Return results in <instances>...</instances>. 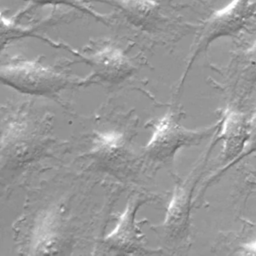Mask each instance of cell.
I'll return each instance as SVG.
<instances>
[{"label": "cell", "mask_w": 256, "mask_h": 256, "mask_svg": "<svg viewBox=\"0 0 256 256\" xmlns=\"http://www.w3.org/2000/svg\"><path fill=\"white\" fill-rule=\"evenodd\" d=\"M256 19V0H232L225 7L214 11L201 25L191 45L186 68L180 80L181 88L192 64L199 54L216 39L234 35Z\"/></svg>", "instance_id": "obj_1"}, {"label": "cell", "mask_w": 256, "mask_h": 256, "mask_svg": "<svg viewBox=\"0 0 256 256\" xmlns=\"http://www.w3.org/2000/svg\"><path fill=\"white\" fill-rule=\"evenodd\" d=\"M0 78L2 83L10 87L36 96L53 95L76 81L37 60H12L2 63Z\"/></svg>", "instance_id": "obj_2"}, {"label": "cell", "mask_w": 256, "mask_h": 256, "mask_svg": "<svg viewBox=\"0 0 256 256\" xmlns=\"http://www.w3.org/2000/svg\"><path fill=\"white\" fill-rule=\"evenodd\" d=\"M220 122L209 127L189 129L181 125L174 113L162 117L154 128L152 136L144 147L146 156L153 161L171 159L183 147L198 145L217 131Z\"/></svg>", "instance_id": "obj_3"}, {"label": "cell", "mask_w": 256, "mask_h": 256, "mask_svg": "<svg viewBox=\"0 0 256 256\" xmlns=\"http://www.w3.org/2000/svg\"><path fill=\"white\" fill-rule=\"evenodd\" d=\"M199 168L195 167L186 180L177 185L174 194L169 202L165 219L159 228L162 237L173 243L186 240L190 225L191 199L199 178Z\"/></svg>", "instance_id": "obj_4"}, {"label": "cell", "mask_w": 256, "mask_h": 256, "mask_svg": "<svg viewBox=\"0 0 256 256\" xmlns=\"http://www.w3.org/2000/svg\"><path fill=\"white\" fill-rule=\"evenodd\" d=\"M93 73L107 82H120L129 77L135 67L128 56L118 47L104 45L87 56Z\"/></svg>", "instance_id": "obj_5"}, {"label": "cell", "mask_w": 256, "mask_h": 256, "mask_svg": "<svg viewBox=\"0 0 256 256\" xmlns=\"http://www.w3.org/2000/svg\"><path fill=\"white\" fill-rule=\"evenodd\" d=\"M145 200L137 196L129 201L116 227L105 238V243L110 249L132 253L142 248V234L135 223V216Z\"/></svg>", "instance_id": "obj_6"}, {"label": "cell", "mask_w": 256, "mask_h": 256, "mask_svg": "<svg viewBox=\"0 0 256 256\" xmlns=\"http://www.w3.org/2000/svg\"><path fill=\"white\" fill-rule=\"evenodd\" d=\"M115 5L129 23L147 31L165 21L160 3L156 0H116Z\"/></svg>", "instance_id": "obj_7"}, {"label": "cell", "mask_w": 256, "mask_h": 256, "mask_svg": "<svg viewBox=\"0 0 256 256\" xmlns=\"http://www.w3.org/2000/svg\"><path fill=\"white\" fill-rule=\"evenodd\" d=\"M249 121L236 111H228L222 122L221 139L223 140V155L226 161L239 158L248 140Z\"/></svg>", "instance_id": "obj_8"}, {"label": "cell", "mask_w": 256, "mask_h": 256, "mask_svg": "<svg viewBox=\"0 0 256 256\" xmlns=\"http://www.w3.org/2000/svg\"><path fill=\"white\" fill-rule=\"evenodd\" d=\"M230 70L241 84L248 87L256 84V39L234 56Z\"/></svg>", "instance_id": "obj_9"}, {"label": "cell", "mask_w": 256, "mask_h": 256, "mask_svg": "<svg viewBox=\"0 0 256 256\" xmlns=\"http://www.w3.org/2000/svg\"><path fill=\"white\" fill-rule=\"evenodd\" d=\"M24 1H30L34 4H40V5H45V4L63 5V6L65 5V6L73 8L83 14L91 16V17L97 19L98 21L107 23V18L105 17V15H102L99 12L95 11L92 7L85 4L82 0H24Z\"/></svg>", "instance_id": "obj_10"}, {"label": "cell", "mask_w": 256, "mask_h": 256, "mask_svg": "<svg viewBox=\"0 0 256 256\" xmlns=\"http://www.w3.org/2000/svg\"><path fill=\"white\" fill-rule=\"evenodd\" d=\"M248 150L245 155L256 151V112L249 121V133H248Z\"/></svg>", "instance_id": "obj_11"}, {"label": "cell", "mask_w": 256, "mask_h": 256, "mask_svg": "<svg viewBox=\"0 0 256 256\" xmlns=\"http://www.w3.org/2000/svg\"><path fill=\"white\" fill-rule=\"evenodd\" d=\"M244 248L246 250V253H248V254H256V241L248 243L247 245L244 246Z\"/></svg>", "instance_id": "obj_12"}]
</instances>
